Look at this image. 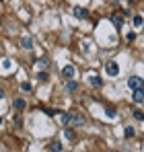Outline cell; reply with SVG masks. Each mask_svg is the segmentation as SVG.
Returning <instances> with one entry per match:
<instances>
[{"mask_svg":"<svg viewBox=\"0 0 144 152\" xmlns=\"http://www.w3.org/2000/svg\"><path fill=\"white\" fill-rule=\"evenodd\" d=\"M105 74L111 76V78H115V76L120 74V64H118V62H113V60H109V62L105 64Z\"/></svg>","mask_w":144,"mask_h":152,"instance_id":"6da1fadb","label":"cell"},{"mask_svg":"<svg viewBox=\"0 0 144 152\" xmlns=\"http://www.w3.org/2000/svg\"><path fill=\"white\" fill-rule=\"evenodd\" d=\"M128 88H132V91L144 88V80L140 76H130V78H128Z\"/></svg>","mask_w":144,"mask_h":152,"instance_id":"7a4b0ae2","label":"cell"},{"mask_svg":"<svg viewBox=\"0 0 144 152\" xmlns=\"http://www.w3.org/2000/svg\"><path fill=\"white\" fill-rule=\"evenodd\" d=\"M84 124V117L80 113H70L68 115V126H82Z\"/></svg>","mask_w":144,"mask_h":152,"instance_id":"3957f363","label":"cell"},{"mask_svg":"<svg viewBox=\"0 0 144 152\" xmlns=\"http://www.w3.org/2000/svg\"><path fill=\"white\" fill-rule=\"evenodd\" d=\"M62 76H64L66 80H70V78H74V76H76V68H74L72 64H68V66H64V68H62Z\"/></svg>","mask_w":144,"mask_h":152,"instance_id":"277c9868","label":"cell"},{"mask_svg":"<svg viewBox=\"0 0 144 152\" xmlns=\"http://www.w3.org/2000/svg\"><path fill=\"white\" fill-rule=\"evenodd\" d=\"M132 99H134V103H138V105H142V103H144V88H138V91H134V95H132Z\"/></svg>","mask_w":144,"mask_h":152,"instance_id":"5b68a950","label":"cell"},{"mask_svg":"<svg viewBox=\"0 0 144 152\" xmlns=\"http://www.w3.org/2000/svg\"><path fill=\"white\" fill-rule=\"evenodd\" d=\"M74 17H76V19H87V17H89V12H87V8L76 6V8H74Z\"/></svg>","mask_w":144,"mask_h":152,"instance_id":"8992f818","label":"cell"},{"mask_svg":"<svg viewBox=\"0 0 144 152\" xmlns=\"http://www.w3.org/2000/svg\"><path fill=\"white\" fill-rule=\"evenodd\" d=\"M12 107H15L17 111H23L25 107H27V101H25V99H19V97H17V99L12 101Z\"/></svg>","mask_w":144,"mask_h":152,"instance_id":"52a82bcc","label":"cell"},{"mask_svg":"<svg viewBox=\"0 0 144 152\" xmlns=\"http://www.w3.org/2000/svg\"><path fill=\"white\" fill-rule=\"evenodd\" d=\"M21 45H23L25 50H31V48H33V39H31L29 35H25V37H21Z\"/></svg>","mask_w":144,"mask_h":152,"instance_id":"ba28073f","label":"cell"},{"mask_svg":"<svg viewBox=\"0 0 144 152\" xmlns=\"http://www.w3.org/2000/svg\"><path fill=\"white\" fill-rule=\"evenodd\" d=\"M109 19H111V23L118 27V29H121V27H123V19H121V17H118V15H111Z\"/></svg>","mask_w":144,"mask_h":152,"instance_id":"9c48e42d","label":"cell"},{"mask_svg":"<svg viewBox=\"0 0 144 152\" xmlns=\"http://www.w3.org/2000/svg\"><path fill=\"white\" fill-rule=\"evenodd\" d=\"M123 136H126V138L130 140V138H134V136H136V129H134L132 126H128L126 129H123Z\"/></svg>","mask_w":144,"mask_h":152,"instance_id":"30bf717a","label":"cell"},{"mask_svg":"<svg viewBox=\"0 0 144 152\" xmlns=\"http://www.w3.org/2000/svg\"><path fill=\"white\" fill-rule=\"evenodd\" d=\"M37 64H39V68H41V70H48L49 66H51V62H49V60H46V58L37 60Z\"/></svg>","mask_w":144,"mask_h":152,"instance_id":"8fae6325","label":"cell"},{"mask_svg":"<svg viewBox=\"0 0 144 152\" xmlns=\"http://www.w3.org/2000/svg\"><path fill=\"white\" fill-rule=\"evenodd\" d=\"M89 82H91V84H93V86H95V88H99V86H101V84H103V80H101V78H99V76H91V78H89Z\"/></svg>","mask_w":144,"mask_h":152,"instance_id":"7c38bea8","label":"cell"},{"mask_svg":"<svg viewBox=\"0 0 144 152\" xmlns=\"http://www.w3.org/2000/svg\"><path fill=\"white\" fill-rule=\"evenodd\" d=\"M66 88H68V91H70V93H74V91H76V88H78V82H74V80H68V82H66Z\"/></svg>","mask_w":144,"mask_h":152,"instance_id":"4fadbf2b","label":"cell"},{"mask_svg":"<svg viewBox=\"0 0 144 152\" xmlns=\"http://www.w3.org/2000/svg\"><path fill=\"white\" fill-rule=\"evenodd\" d=\"M37 80H39V82H48V80H49L48 72H46V70H41V72L37 74Z\"/></svg>","mask_w":144,"mask_h":152,"instance_id":"5bb4252c","label":"cell"},{"mask_svg":"<svg viewBox=\"0 0 144 152\" xmlns=\"http://www.w3.org/2000/svg\"><path fill=\"white\" fill-rule=\"evenodd\" d=\"M62 148H64V146H62L60 142H54V144L49 146V150H54V152H60V150H62Z\"/></svg>","mask_w":144,"mask_h":152,"instance_id":"9a60e30c","label":"cell"},{"mask_svg":"<svg viewBox=\"0 0 144 152\" xmlns=\"http://www.w3.org/2000/svg\"><path fill=\"white\" fill-rule=\"evenodd\" d=\"M142 17H140V15H136V17H134V27H142Z\"/></svg>","mask_w":144,"mask_h":152,"instance_id":"2e32d148","label":"cell"},{"mask_svg":"<svg viewBox=\"0 0 144 152\" xmlns=\"http://www.w3.org/2000/svg\"><path fill=\"white\" fill-rule=\"evenodd\" d=\"M64 136H66L68 140H74V132H72L70 127H66V129H64Z\"/></svg>","mask_w":144,"mask_h":152,"instance_id":"e0dca14e","label":"cell"},{"mask_svg":"<svg viewBox=\"0 0 144 152\" xmlns=\"http://www.w3.org/2000/svg\"><path fill=\"white\" fill-rule=\"evenodd\" d=\"M134 117H136L138 121H144V113L142 111H134Z\"/></svg>","mask_w":144,"mask_h":152,"instance_id":"ac0fdd59","label":"cell"},{"mask_svg":"<svg viewBox=\"0 0 144 152\" xmlns=\"http://www.w3.org/2000/svg\"><path fill=\"white\" fill-rule=\"evenodd\" d=\"M21 88H23L25 93H29V91H31V84H29V82H21Z\"/></svg>","mask_w":144,"mask_h":152,"instance_id":"d6986e66","label":"cell"},{"mask_svg":"<svg viewBox=\"0 0 144 152\" xmlns=\"http://www.w3.org/2000/svg\"><path fill=\"white\" fill-rule=\"evenodd\" d=\"M126 39H128V41H134V39H136V33H134V31H130V33L126 35Z\"/></svg>","mask_w":144,"mask_h":152,"instance_id":"ffe728a7","label":"cell"},{"mask_svg":"<svg viewBox=\"0 0 144 152\" xmlns=\"http://www.w3.org/2000/svg\"><path fill=\"white\" fill-rule=\"evenodd\" d=\"M2 68L8 70V68H10V60H2Z\"/></svg>","mask_w":144,"mask_h":152,"instance_id":"44dd1931","label":"cell"},{"mask_svg":"<svg viewBox=\"0 0 144 152\" xmlns=\"http://www.w3.org/2000/svg\"><path fill=\"white\" fill-rule=\"evenodd\" d=\"M105 113H107V117H109V119H113V117H115V111H113V109H107Z\"/></svg>","mask_w":144,"mask_h":152,"instance_id":"7402d4cb","label":"cell"},{"mask_svg":"<svg viewBox=\"0 0 144 152\" xmlns=\"http://www.w3.org/2000/svg\"><path fill=\"white\" fill-rule=\"evenodd\" d=\"M2 97H4V93H2V88H0V99H2Z\"/></svg>","mask_w":144,"mask_h":152,"instance_id":"603a6c76","label":"cell"},{"mask_svg":"<svg viewBox=\"0 0 144 152\" xmlns=\"http://www.w3.org/2000/svg\"><path fill=\"white\" fill-rule=\"evenodd\" d=\"M0 126H2V117H0Z\"/></svg>","mask_w":144,"mask_h":152,"instance_id":"cb8c5ba5","label":"cell"}]
</instances>
